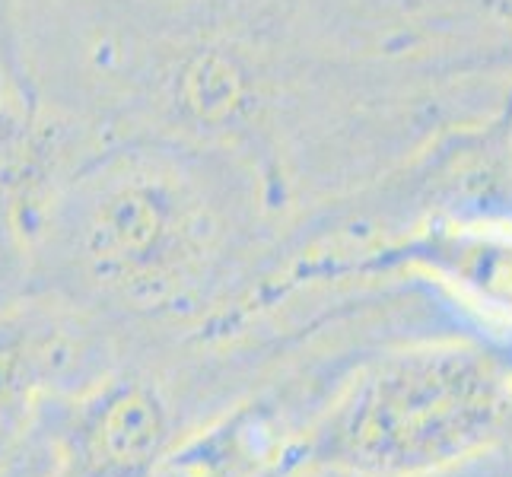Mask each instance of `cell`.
Returning <instances> with one entry per match:
<instances>
[{
    "label": "cell",
    "instance_id": "6da1fadb",
    "mask_svg": "<svg viewBox=\"0 0 512 477\" xmlns=\"http://www.w3.org/2000/svg\"><path fill=\"white\" fill-rule=\"evenodd\" d=\"M503 379L471 357H423L379 373L334 420L328 452L363 471L411 474L462 458L500 427Z\"/></svg>",
    "mask_w": 512,
    "mask_h": 477
},
{
    "label": "cell",
    "instance_id": "7a4b0ae2",
    "mask_svg": "<svg viewBox=\"0 0 512 477\" xmlns=\"http://www.w3.org/2000/svg\"><path fill=\"white\" fill-rule=\"evenodd\" d=\"M166 439L163 411L144 392L112 398L86 430V455L99 471H137L160 452Z\"/></svg>",
    "mask_w": 512,
    "mask_h": 477
}]
</instances>
